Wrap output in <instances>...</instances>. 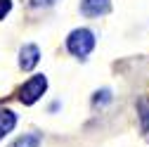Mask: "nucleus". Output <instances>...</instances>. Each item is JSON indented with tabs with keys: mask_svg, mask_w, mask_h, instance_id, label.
<instances>
[{
	"mask_svg": "<svg viewBox=\"0 0 149 147\" xmlns=\"http://www.w3.org/2000/svg\"><path fill=\"white\" fill-rule=\"evenodd\" d=\"M57 0H31V5L33 7H50V5H54Z\"/></svg>",
	"mask_w": 149,
	"mask_h": 147,
	"instance_id": "nucleus-9",
	"label": "nucleus"
},
{
	"mask_svg": "<svg viewBox=\"0 0 149 147\" xmlns=\"http://www.w3.org/2000/svg\"><path fill=\"white\" fill-rule=\"evenodd\" d=\"M12 147H40V135L38 133H26L22 138H17Z\"/></svg>",
	"mask_w": 149,
	"mask_h": 147,
	"instance_id": "nucleus-6",
	"label": "nucleus"
},
{
	"mask_svg": "<svg viewBox=\"0 0 149 147\" xmlns=\"http://www.w3.org/2000/svg\"><path fill=\"white\" fill-rule=\"evenodd\" d=\"M10 10H12V0H0V19H5Z\"/></svg>",
	"mask_w": 149,
	"mask_h": 147,
	"instance_id": "nucleus-8",
	"label": "nucleus"
},
{
	"mask_svg": "<svg viewBox=\"0 0 149 147\" xmlns=\"http://www.w3.org/2000/svg\"><path fill=\"white\" fill-rule=\"evenodd\" d=\"M107 102H111V90H97L95 93V97H92V104L95 107H102V104H107Z\"/></svg>",
	"mask_w": 149,
	"mask_h": 147,
	"instance_id": "nucleus-7",
	"label": "nucleus"
},
{
	"mask_svg": "<svg viewBox=\"0 0 149 147\" xmlns=\"http://www.w3.org/2000/svg\"><path fill=\"white\" fill-rule=\"evenodd\" d=\"M45 88H47V78L45 76H31L22 88H19V100L24 104H33L36 100H40V95L45 93Z\"/></svg>",
	"mask_w": 149,
	"mask_h": 147,
	"instance_id": "nucleus-2",
	"label": "nucleus"
},
{
	"mask_svg": "<svg viewBox=\"0 0 149 147\" xmlns=\"http://www.w3.org/2000/svg\"><path fill=\"white\" fill-rule=\"evenodd\" d=\"M111 7L109 0H83L81 3V12L85 17H100V14H107Z\"/></svg>",
	"mask_w": 149,
	"mask_h": 147,
	"instance_id": "nucleus-4",
	"label": "nucleus"
},
{
	"mask_svg": "<svg viewBox=\"0 0 149 147\" xmlns=\"http://www.w3.org/2000/svg\"><path fill=\"white\" fill-rule=\"evenodd\" d=\"M14 126H17L14 112H12V109H0V138H5Z\"/></svg>",
	"mask_w": 149,
	"mask_h": 147,
	"instance_id": "nucleus-5",
	"label": "nucleus"
},
{
	"mask_svg": "<svg viewBox=\"0 0 149 147\" xmlns=\"http://www.w3.org/2000/svg\"><path fill=\"white\" fill-rule=\"evenodd\" d=\"M142 128H144V131H149V112H147V109L142 112Z\"/></svg>",
	"mask_w": 149,
	"mask_h": 147,
	"instance_id": "nucleus-10",
	"label": "nucleus"
},
{
	"mask_svg": "<svg viewBox=\"0 0 149 147\" xmlns=\"http://www.w3.org/2000/svg\"><path fill=\"white\" fill-rule=\"evenodd\" d=\"M38 62H40V50H38V45H24L22 52H19V66H22L24 71H31Z\"/></svg>",
	"mask_w": 149,
	"mask_h": 147,
	"instance_id": "nucleus-3",
	"label": "nucleus"
},
{
	"mask_svg": "<svg viewBox=\"0 0 149 147\" xmlns=\"http://www.w3.org/2000/svg\"><path fill=\"white\" fill-rule=\"evenodd\" d=\"M66 48H69L71 55H76V57H85V55H90V50L95 48V36H92L90 29H76V31L69 33Z\"/></svg>",
	"mask_w": 149,
	"mask_h": 147,
	"instance_id": "nucleus-1",
	"label": "nucleus"
}]
</instances>
